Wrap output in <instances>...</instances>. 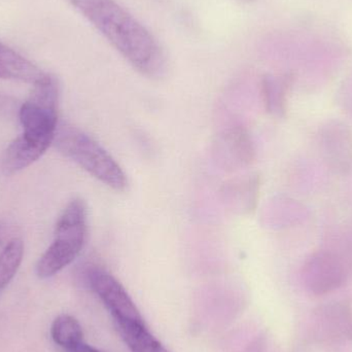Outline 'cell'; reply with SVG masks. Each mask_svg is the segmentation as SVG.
<instances>
[{"instance_id":"52a82bcc","label":"cell","mask_w":352,"mask_h":352,"mask_svg":"<svg viewBox=\"0 0 352 352\" xmlns=\"http://www.w3.org/2000/svg\"><path fill=\"white\" fill-rule=\"evenodd\" d=\"M346 267L331 254L312 256L303 269V281L310 294L324 296L342 287L347 278Z\"/></svg>"},{"instance_id":"5bb4252c","label":"cell","mask_w":352,"mask_h":352,"mask_svg":"<svg viewBox=\"0 0 352 352\" xmlns=\"http://www.w3.org/2000/svg\"><path fill=\"white\" fill-rule=\"evenodd\" d=\"M66 352H102L98 351V349H94V347L90 346V345L86 344V343L80 342V344L76 345V346L72 347V349H67Z\"/></svg>"},{"instance_id":"3957f363","label":"cell","mask_w":352,"mask_h":352,"mask_svg":"<svg viewBox=\"0 0 352 352\" xmlns=\"http://www.w3.org/2000/svg\"><path fill=\"white\" fill-rule=\"evenodd\" d=\"M88 234V210L82 199L70 201L56 223L51 245L39 258L37 276L50 278L69 266L82 252Z\"/></svg>"},{"instance_id":"7c38bea8","label":"cell","mask_w":352,"mask_h":352,"mask_svg":"<svg viewBox=\"0 0 352 352\" xmlns=\"http://www.w3.org/2000/svg\"><path fill=\"white\" fill-rule=\"evenodd\" d=\"M24 243L19 238L10 240L0 252V291L14 278L22 264Z\"/></svg>"},{"instance_id":"9c48e42d","label":"cell","mask_w":352,"mask_h":352,"mask_svg":"<svg viewBox=\"0 0 352 352\" xmlns=\"http://www.w3.org/2000/svg\"><path fill=\"white\" fill-rule=\"evenodd\" d=\"M47 74L30 60L0 43V78L35 85Z\"/></svg>"},{"instance_id":"6da1fadb","label":"cell","mask_w":352,"mask_h":352,"mask_svg":"<svg viewBox=\"0 0 352 352\" xmlns=\"http://www.w3.org/2000/svg\"><path fill=\"white\" fill-rule=\"evenodd\" d=\"M104 38L151 80L168 72V60L154 35L115 0H68Z\"/></svg>"},{"instance_id":"8fae6325","label":"cell","mask_w":352,"mask_h":352,"mask_svg":"<svg viewBox=\"0 0 352 352\" xmlns=\"http://www.w3.org/2000/svg\"><path fill=\"white\" fill-rule=\"evenodd\" d=\"M51 335L54 342L66 351L80 344L84 338V332L80 322L68 314H61L55 318L52 324Z\"/></svg>"},{"instance_id":"277c9868","label":"cell","mask_w":352,"mask_h":352,"mask_svg":"<svg viewBox=\"0 0 352 352\" xmlns=\"http://www.w3.org/2000/svg\"><path fill=\"white\" fill-rule=\"evenodd\" d=\"M59 84L55 76L47 74L34 85L29 98L21 104L19 120L22 135L27 140L51 146L55 140L58 125Z\"/></svg>"},{"instance_id":"8992f818","label":"cell","mask_w":352,"mask_h":352,"mask_svg":"<svg viewBox=\"0 0 352 352\" xmlns=\"http://www.w3.org/2000/svg\"><path fill=\"white\" fill-rule=\"evenodd\" d=\"M310 336L320 344H341L352 341V309L349 304L332 302L311 314Z\"/></svg>"},{"instance_id":"7a4b0ae2","label":"cell","mask_w":352,"mask_h":352,"mask_svg":"<svg viewBox=\"0 0 352 352\" xmlns=\"http://www.w3.org/2000/svg\"><path fill=\"white\" fill-rule=\"evenodd\" d=\"M54 144L63 156L105 186L117 192L127 188V175L121 165L86 132L70 124H59Z\"/></svg>"},{"instance_id":"5b68a950","label":"cell","mask_w":352,"mask_h":352,"mask_svg":"<svg viewBox=\"0 0 352 352\" xmlns=\"http://www.w3.org/2000/svg\"><path fill=\"white\" fill-rule=\"evenodd\" d=\"M87 278L91 289L111 311L115 322L144 324L140 310L125 287L109 271L93 267L89 269Z\"/></svg>"},{"instance_id":"9a60e30c","label":"cell","mask_w":352,"mask_h":352,"mask_svg":"<svg viewBox=\"0 0 352 352\" xmlns=\"http://www.w3.org/2000/svg\"><path fill=\"white\" fill-rule=\"evenodd\" d=\"M4 236H6V227L3 223H0V245L3 242Z\"/></svg>"},{"instance_id":"2e32d148","label":"cell","mask_w":352,"mask_h":352,"mask_svg":"<svg viewBox=\"0 0 352 352\" xmlns=\"http://www.w3.org/2000/svg\"><path fill=\"white\" fill-rule=\"evenodd\" d=\"M242 1L252 2V1H254V0H242Z\"/></svg>"},{"instance_id":"ba28073f","label":"cell","mask_w":352,"mask_h":352,"mask_svg":"<svg viewBox=\"0 0 352 352\" xmlns=\"http://www.w3.org/2000/svg\"><path fill=\"white\" fill-rule=\"evenodd\" d=\"M49 148L47 144L27 140L21 134L2 153L0 162L2 173L8 176L21 173L39 160Z\"/></svg>"},{"instance_id":"4fadbf2b","label":"cell","mask_w":352,"mask_h":352,"mask_svg":"<svg viewBox=\"0 0 352 352\" xmlns=\"http://www.w3.org/2000/svg\"><path fill=\"white\" fill-rule=\"evenodd\" d=\"M21 104L16 102V99L8 95L0 93V116L6 118H14L18 116Z\"/></svg>"},{"instance_id":"30bf717a","label":"cell","mask_w":352,"mask_h":352,"mask_svg":"<svg viewBox=\"0 0 352 352\" xmlns=\"http://www.w3.org/2000/svg\"><path fill=\"white\" fill-rule=\"evenodd\" d=\"M118 332L132 352H169L151 334L146 324L133 322H115Z\"/></svg>"}]
</instances>
